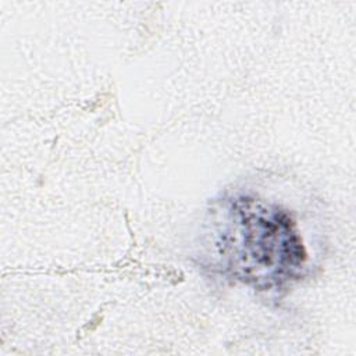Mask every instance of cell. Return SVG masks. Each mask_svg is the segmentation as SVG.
Masks as SVG:
<instances>
[{
    "label": "cell",
    "mask_w": 356,
    "mask_h": 356,
    "mask_svg": "<svg viewBox=\"0 0 356 356\" xmlns=\"http://www.w3.org/2000/svg\"><path fill=\"white\" fill-rule=\"evenodd\" d=\"M242 248L238 268L253 271L252 278H274L303 260V249L291 220L281 211H271L254 202L238 210Z\"/></svg>",
    "instance_id": "1"
}]
</instances>
